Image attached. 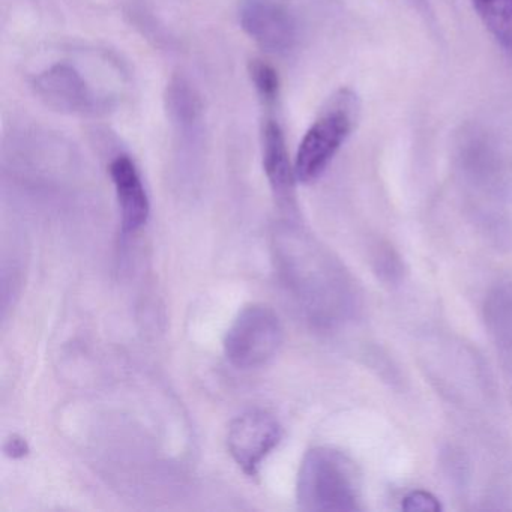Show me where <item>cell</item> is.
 <instances>
[{"label": "cell", "instance_id": "cell-13", "mask_svg": "<svg viewBox=\"0 0 512 512\" xmlns=\"http://www.w3.org/2000/svg\"><path fill=\"white\" fill-rule=\"evenodd\" d=\"M28 451V443H26L25 439H22V437H11L7 445H5V452L13 458L25 457Z\"/></svg>", "mask_w": 512, "mask_h": 512}, {"label": "cell", "instance_id": "cell-6", "mask_svg": "<svg viewBox=\"0 0 512 512\" xmlns=\"http://www.w3.org/2000/svg\"><path fill=\"white\" fill-rule=\"evenodd\" d=\"M239 22L245 34L266 52H289L295 44L292 16L269 0H245L239 10Z\"/></svg>", "mask_w": 512, "mask_h": 512}, {"label": "cell", "instance_id": "cell-7", "mask_svg": "<svg viewBox=\"0 0 512 512\" xmlns=\"http://www.w3.org/2000/svg\"><path fill=\"white\" fill-rule=\"evenodd\" d=\"M109 173L118 197L122 230L137 232L148 223L151 215V202L142 175L128 155H118L110 163Z\"/></svg>", "mask_w": 512, "mask_h": 512}, {"label": "cell", "instance_id": "cell-12", "mask_svg": "<svg viewBox=\"0 0 512 512\" xmlns=\"http://www.w3.org/2000/svg\"><path fill=\"white\" fill-rule=\"evenodd\" d=\"M401 508L404 511L410 512H437L442 509V506H440L439 500L433 494L424 490H416L404 497L403 502H401Z\"/></svg>", "mask_w": 512, "mask_h": 512}, {"label": "cell", "instance_id": "cell-2", "mask_svg": "<svg viewBox=\"0 0 512 512\" xmlns=\"http://www.w3.org/2000/svg\"><path fill=\"white\" fill-rule=\"evenodd\" d=\"M359 100L350 89L329 98L310 130L305 133L295 158L296 179L302 184L317 181L328 169L341 146L355 130Z\"/></svg>", "mask_w": 512, "mask_h": 512}, {"label": "cell", "instance_id": "cell-3", "mask_svg": "<svg viewBox=\"0 0 512 512\" xmlns=\"http://www.w3.org/2000/svg\"><path fill=\"white\" fill-rule=\"evenodd\" d=\"M284 343V329L278 314L268 305L242 308L227 329L224 355L238 370H257L274 361Z\"/></svg>", "mask_w": 512, "mask_h": 512}, {"label": "cell", "instance_id": "cell-5", "mask_svg": "<svg viewBox=\"0 0 512 512\" xmlns=\"http://www.w3.org/2000/svg\"><path fill=\"white\" fill-rule=\"evenodd\" d=\"M38 97L56 112L89 115L98 109V98L82 74L68 64L53 65L34 80Z\"/></svg>", "mask_w": 512, "mask_h": 512}, {"label": "cell", "instance_id": "cell-9", "mask_svg": "<svg viewBox=\"0 0 512 512\" xmlns=\"http://www.w3.org/2000/svg\"><path fill=\"white\" fill-rule=\"evenodd\" d=\"M473 8L512 61V0H472Z\"/></svg>", "mask_w": 512, "mask_h": 512}, {"label": "cell", "instance_id": "cell-4", "mask_svg": "<svg viewBox=\"0 0 512 512\" xmlns=\"http://www.w3.org/2000/svg\"><path fill=\"white\" fill-rule=\"evenodd\" d=\"M283 439V427L272 413L253 409L236 416L227 431V449L247 476L259 475L260 467Z\"/></svg>", "mask_w": 512, "mask_h": 512}, {"label": "cell", "instance_id": "cell-8", "mask_svg": "<svg viewBox=\"0 0 512 512\" xmlns=\"http://www.w3.org/2000/svg\"><path fill=\"white\" fill-rule=\"evenodd\" d=\"M262 157L266 178L278 202L289 203L295 191V164L290 163L286 137L280 124L266 119L262 128Z\"/></svg>", "mask_w": 512, "mask_h": 512}, {"label": "cell", "instance_id": "cell-11", "mask_svg": "<svg viewBox=\"0 0 512 512\" xmlns=\"http://www.w3.org/2000/svg\"><path fill=\"white\" fill-rule=\"evenodd\" d=\"M251 82L266 107L275 106L280 97V76L277 70L262 59H253L248 65Z\"/></svg>", "mask_w": 512, "mask_h": 512}, {"label": "cell", "instance_id": "cell-1", "mask_svg": "<svg viewBox=\"0 0 512 512\" xmlns=\"http://www.w3.org/2000/svg\"><path fill=\"white\" fill-rule=\"evenodd\" d=\"M296 496L304 511H355L359 490L352 461L334 449H311L299 467Z\"/></svg>", "mask_w": 512, "mask_h": 512}, {"label": "cell", "instance_id": "cell-10", "mask_svg": "<svg viewBox=\"0 0 512 512\" xmlns=\"http://www.w3.org/2000/svg\"><path fill=\"white\" fill-rule=\"evenodd\" d=\"M167 110L170 119L179 127H193L202 116V101L184 79H173L167 86Z\"/></svg>", "mask_w": 512, "mask_h": 512}]
</instances>
